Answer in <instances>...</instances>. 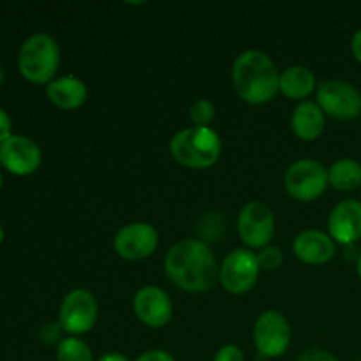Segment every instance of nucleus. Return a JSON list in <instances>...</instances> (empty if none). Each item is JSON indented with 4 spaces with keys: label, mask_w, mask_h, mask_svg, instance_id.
Listing matches in <instances>:
<instances>
[{
    "label": "nucleus",
    "mask_w": 361,
    "mask_h": 361,
    "mask_svg": "<svg viewBox=\"0 0 361 361\" xmlns=\"http://www.w3.org/2000/svg\"><path fill=\"white\" fill-rule=\"evenodd\" d=\"M328 183L342 192L356 190L361 187V162L351 157L335 161L328 168Z\"/></svg>",
    "instance_id": "19"
},
{
    "label": "nucleus",
    "mask_w": 361,
    "mask_h": 361,
    "mask_svg": "<svg viewBox=\"0 0 361 361\" xmlns=\"http://www.w3.org/2000/svg\"><path fill=\"white\" fill-rule=\"evenodd\" d=\"M189 116L194 127H210L215 120V106L208 99H197L190 104Z\"/></svg>",
    "instance_id": "21"
},
{
    "label": "nucleus",
    "mask_w": 361,
    "mask_h": 361,
    "mask_svg": "<svg viewBox=\"0 0 361 361\" xmlns=\"http://www.w3.org/2000/svg\"><path fill=\"white\" fill-rule=\"evenodd\" d=\"M356 270H358V275H360V279H361V252H360V256H358V261H356Z\"/></svg>",
    "instance_id": "30"
},
{
    "label": "nucleus",
    "mask_w": 361,
    "mask_h": 361,
    "mask_svg": "<svg viewBox=\"0 0 361 361\" xmlns=\"http://www.w3.org/2000/svg\"><path fill=\"white\" fill-rule=\"evenodd\" d=\"M221 136L212 127H187L169 141L171 157L190 169L212 168L221 157Z\"/></svg>",
    "instance_id": "3"
},
{
    "label": "nucleus",
    "mask_w": 361,
    "mask_h": 361,
    "mask_svg": "<svg viewBox=\"0 0 361 361\" xmlns=\"http://www.w3.org/2000/svg\"><path fill=\"white\" fill-rule=\"evenodd\" d=\"M296 361H338V360L334 353L326 351V349L310 348V349H305V351L300 353Z\"/></svg>",
    "instance_id": "23"
},
{
    "label": "nucleus",
    "mask_w": 361,
    "mask_h": 361,
    "mask_svg": "<svg viewBox=\"0 0 361 361\" xmlns=\"http://www.w3.org/2000/svg\"><path fill=\"white\" fill-rule=\"evenodd\" d=\"M4 238H6V233H4V228H2V226H0V245H2Z\"/></svg>",
    "instance_id": "31"
},
{
    "label": "nucleus",
    "mask_w": 361,
    "mask_h": 361,
    "mask_svg": "<svg viewBox=\"0 0 361 361\" xmlns=\"http://www.w3.org/2000/svg\"><path fill=\"white\" fill-rule=\"evenodd\" d=\"M46 95L49 102L60 109H78L87 101V85L78 76H60L55 78L49 85H46Z\"/></svg>",
    "instance_id": "17"
},
{
    "label": "nucleus",
    "mask_w": 361,
    "mask_h": 361,
    "mask_svg": "<svg viewBox=\"0 0 361 361\" xmlns=\"http://www.w3.org/2000/svg\"><path fill=\"white\" fill-rule=\"evenodd\" d=\"M328 185V168H324L319 161L300 159L286 169L284 189L296 201H316L323 196Z\"/></svg>",
    "instance_id": "5"
},
{
    "label": "nucleus",
    "mask_w": 361,
    "mask_h": 361,
    "mask_svg": "<svg viewBox=\"0 0 361 361\" xmlns=\"http://www.w3.org/2000/svg\"><path fill=\"white\" fill-rule=\"evenodd\" d=\"M97 361H133V360H129L127 356L120 355V353H104L102 356H99Z\"/></svg>",
    "instance_id": "29"
},
{
    "label": "nucleus",
    "mask_w": 361,
    "mask_h": 361,
    "mask_svg": "<svg viewBox=\"0 0 361 361\" xmlns=\"http://www.w3.org/2000/svg\"><path fill=\"white\" fill-rule=\"evenodd\" d=\"M115 252L126 261H143L159 247V233L148 222H129L113 238Z\"/></svg>",
    "instance_id": "11"
},
{
    "label": "nucleus",
    "mask_w": 361,
    "mask_h": 361,
    "mask_svg": "<svg viewBox=\"0 0 361 361\" xmlns=\"http://www.w3.org/2000/svg\"><path fill=\"white\" fill-rule=\"evenodd\" d=\"M231 81L236 95L252 106L274 101L281 92V71L270 55L259 49L240 53L231 67Z\"/></svg>",
    "instance_id": "2"
},
{
    "label": "nucleus",
    "mask_w": 361,
    "mask_h": 361,
    "mask_svg": "<svg viewBox=\"0 0 361 361\" xmlns=\"http://www.w3.org/2000/svg\"><path fill=\"white\" fill-rule=\"evenodd\" d=\"M42 162L41 148L30 137L13 134L0 143V164L18 176L32 175Z\"/></svg>",
    "instance_id": "12"
},
{
    "label": "nucleus",
    "mask_w": 361,
    "mask_h": 361,
    "mask_svg": "<svg viewBox=\"0 0 361 361\" xmlns=\"http://www.w3.org/2000/svg\"><path fill=\"white\" fill-rule=\"evenodd\" d=\"M62 331V326L59 323H48L41 330V341L46 342V344H55V342L60 344L62 342V337H60Z\"/></svg>",
    "instance_id": "25"
},
{
    "label": "nucleus",
    "mask_w": 361,
    "mask_h": 361,
    "mask_svg": "<svg viewBox=\"0 0 361 361\" xmlns=\"http://www.w3.org/2000/svg\"><path fill=\"white\" fill-rule=\"evenodd\" d=\"M13 136V120L6 109L0 108V143Z\"/></svg>",
    "instance_id": "27"
},
{
    "label": "nucleus",
    "mask_w": 361,
    "mask_h": 361,
    "mask_svg": "<svg viewBox=\"0 0 361 361\" xmlns=\"http://www.w3.org/2000/svg\"><path fill=\"white\" fill-rule=\"evenodd\" d=\"M335 247L337 243L328 233L321 229H305L293 242V252L302 263L319 267L334 259Z\"/></svg>",
    "instance_id": "15"
},
{
    "label": "nucleus",
    "mask_w": 361,
    "mask_h": 361,
    "mask_svg": "<svg viewBox=\"0 0 361 361\" xmlns=\"http://www.w3.org/2000/svg\"><path fill=\"white\" fill-rule=\"evenodd\" d=\"M133 310L137 319L148 328H164L173 317L171 298L157 286L137 289L133 300Z\"/></svg>",
    "instance_id": "13"
},
{
    "label": "nucleus",
    "mask_w": 361,
    "mask_h": 361,
    "mask_svg": "<svg viewBox=\"0 0 361 361\" xmlns=\"http://www.w3.org/2000/svg\"><path fill=\"white\" fill-rule=\"evenodd\" d=\"M134 361H175V358L171 356V353L164 351V349H150L137 356Z\"/></svg>",
    "instance_id": "26"
},
{
    "label": "nucleus",
    "mask_w": 361,
    "mask_h": 361,
    "mask_svg": "<svg viewBox=\"0 0 361 361\" xmlns=\"http://www.w3.org/2000/svg\"><path fill=\"white\" fill-rule=\"evenodd\" d=\"M281 94L293 101H307L310 94L317 88L316 76L305 66H289L281 73L279 81Z\"/></svg>",
    "instance_id": "18"
},
{
    "label": "nucleus",
    "mask_w": 361,
    "mask_h": 361,
    "mask_svg": "<svg viewBox=\"0 0 361 361\" xmlns=\"http://www.w3.org/2000/svg\"><path fill=\"white\" fill-rule=\"evenodd\" d=\"M59 66L60 48L55 37L39 32L25 39L18 53V67L25 80L34 85H49Z\"/></svg>",
    "instance_id": "4"
},
{
    "label": "nucleus",
    "mask_w": 361,
    "mask_h": 361,
    "mask_svg": "<svg viewBox=\"0 0 361 361\" xmlns=\"http://www.w3.org/2000/svg\"><path fill=\"white\" fill-rule=\"evenodd\" d=\"M214 361H245V356H243V351L238 348V345H222L217 353H215Z\"/></svg>",
    "instance_id": "24"
},
{
    "label": "nucleus",
    "mask_w": 361,
    "mask_h": 361,
    "mask_svg": "<svg viewBox=\"0 0 361 361\" xmlns=\"http://www.w3.org/2000/svg\"><path fill=\"white\" fill-rule=\"evenodd\" d=\"M326 115L316 101L298 102L291 113V129L302 141H314L324 133Z\"/></svg>",
    "instance_id": "16"
},
{
    "label": "nucleus",
    "mask_w": 361,
    "mask_h": 361,
    "mask_svg": "<svg viewBox=\"0 0 361 361\" xmlns=\"http://www.w3.org/2000/svg\"><path fill=\"white\" fill-rule=\"evenodd\" d=\"M169 281L185 293H204L219 281V264L203 240L185 238L176 242L164 257Z\"/></svg>",
    "instance_id": "1"
},
{
    "label": "nucleus",
    "mask_w": 361,
    "mask_h": 361,
    "mask_svg": "<svg viewBox=\"0 0 361 361\" xmlns=\"http://www.w3.org/2000/svg\"><path fill=\"white\" fill-rule=\"evenodd\" d=\"M316 102L324 115L337 120H353L361 113V92L345 80H324L317 83Z\"/></svg>",
    "instance_id": "8"
},
{
    "label": "nucleus",
    "mask_w": 361,
    "mask_h": 361,
    "mask_svg": "<svg viewBox=\"0 0 361 361\" xmlns=\"http://www.w3.org/2000/svg\"><path fill=\"white\" fill-rule=\"evenodd\" d=\"M99 317V303L94 293L78 288L67 293L59 312V324L69 337H80L95 326Z\"/></svg>",
    "instance_id": "6"
},
{
    "label": "nucleus",
    "mask_w": 361,
    "mask_h": 361,
    "mask_svg": "<svg viewBox=\"0 0 361 361\" xmlns=\"http://www.w3.org/2000/svg\"><path fill=\"white\" fill-rule=\"evenodd\" d=\"M351 51H353V56L356 59V62L361 63V28H358V30L355 32V35H353Z\"/></svg>",
    "instance_id": "28"
},
{
    "label": "nucleus",
    "mask_w": 361,
    "mask_h": 361,
    "mask_svg": "<svg viewBox=\"0 0 361 361\" xmlns=\"http://www.w3.org/2000/svg\"><path fill=\"white\" fill-rule=\"evenodd\" d=\"M56 361H94V353L81 338L66 337L56 345Z\"/></svg>",
    "instance_id": "20"
},
{
    "label": "nucleus",
    "mask_w": 361,
    "mask_h": 361,
    "mask_svg": "<svg viewBox=\"0 0 361 361\" xmlns=\"http://www.w3.org/2000/svg\"><path fill=\"white\" fill-rule=\"evenodd\" d=\"M328 235L335 243L349 247L361 238V201L344 200L334 207L328 217Z\"/></svg>",
    "instance_id": "14"
},
{
    "label": "nucleus",
    "mask_w": 361,
    "mask_h": 361,
    "mask_svg": "<svg viewBox=\"0 0 361 361\" xmlns=\"http://www.w3.org/2000/svg\"><path fill=\"white\" fill-rule=\"evenodd\" d=\"M257 256L250 249H235L219 264V282L229 295H245L259 277Z\"/></svg>",
    "instance_id": "7"
},
{
    "label": "nucleus",
    "mask_w": 361,
    "mask_h": 361,
    "mask_svg": "<svg viewBox=\"0 0 361 361\" xmlns=\"http://www.w3.org/2000/svg\"><path fill=\"white\" fill-rule=\"evenodd\" d=\"M2 183H4V178H2V173H0V189H2Z\"/></svg>",
    "instance_id": "33"
},
{
    "label": "nucleus",
    "mask_w": 361,
    "mask_h": 361,
    "mask_svg": "<svg viewBox=\"0 0 361 361\" xmlns=\"http://www.w3.org/2000/svg\"><path fill=\"white\" fill-rule=\"evenodd\" d=\"M2 81H4V67L0 66V85H2Z\"/></svg>",
    "instance_id": "32"
},
{
    "label": "nucleus",
    "mask_w": 361,
    "mask_h": 361,
    "mask_svg": "<svg viewBox=\"0 0 361 361\" xmlns=\"http://www.w3.org/2000/svg\"><path fill=\"white\" fill-rule=\"evenodd\" d=\"M236 229L247 249H264L275 235L274 212L261 201H250L240 210Z\"/></svg>",
    "instance_id": "10"
},
{
    "label": "nucleus",
    "mask_w": 361,
    "mask_h": 361,
    "mask_svg": "<svg viewBox=\"0 0 361 361\" xmlns=\"http://www.w3.org/2000/svg\"><path fill=\"white\" fill-rule=\"evenodd\" d=\"M254 345L264 358H279L291 345V326L279 310H264L256 319L252 330Z\"/></svg>",
    "instance_id": "9"
},
{
    "label": "nucleus",
    "mask_w": 361,
    "mask_h": 361,
    "mask_svg": "<svg viewBox=\"0 0 361 361\" xmlns=\"http://www.w3.org/2000/svg\"><path fill=\"white\" fill-rule=\"evenodd\" d=\"M256 256L261 270H277L282 264V261H284V254H282V250L275 245H267L264 249H261Z\"/></svg>",
    "instance_id": "22"
},
{
    "label": "nucleus",
    "mask_w": 361,
    "mask_h": 361,
    "mask_svg": "<svg viewBox=\"0 0 361 361\" xmlns=\"http://www.w3.org/2000/svg\"><path fill=\"white\" fill-rule=\"evenodd\" d=\"M355 361H361V358H358V360H355Z\"/></svg>",
    "instance_id": "34"
}]
</instances>
